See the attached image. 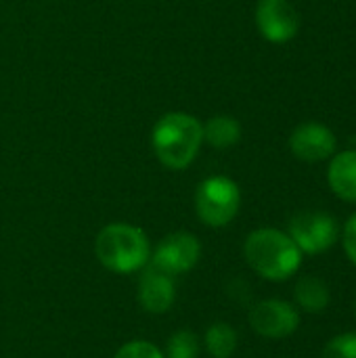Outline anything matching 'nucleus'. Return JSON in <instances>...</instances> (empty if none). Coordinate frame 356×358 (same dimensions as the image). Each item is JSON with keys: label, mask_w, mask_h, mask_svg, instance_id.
<instances>
[{"label": "nucleus", "mask_w": 356, "mask_h": 358, "mask_svg": "<svg viewBox=\"0 0 356 358\" xmlns=\"http://www.w3.org/2000/svg\"><path fill=\"white\" fill-rule=\"evenodd\" d=\"M204 143V124L185 111L164 113L151 130V147L162 166L185 170L193 164Z\"/></svg>", "instance_id": "nucleus-1"}, {"label": "nucleus", "mask_w": 356, "mask_h": 358, "mask_svg": "<svg viewBox=\"0 0 356 358\" xmlns=\"http://www.w3.org/2000/svg\"><path fill=\"white\" fill-rule=\"evenodd\" d=\"M243 254L248 264L266 281H287L302 266V252L294 239L271 227L256 229L248 235Z\"/></svg>", "instance_id": "nucleus-2"}, {"label": "nucleus", "mask_w": 356, "mask_h": 358, "mask_svg": "<svg viewBox=\"0 0 356 358\" xmlns=\"http://www.w3.org/2000/svg\"><path fill=\"white\" fill-rule=\"evenodd\" d=\"M99 262L122 275L145 268L151 260V243L143 229L128 222H111L101 229L94 241Z\"/></svg>", "instance_id": "nucleus-3"}, {"label": "nucleus", "mask_w": 356, "mask_h": 358, "mask_svg": "<svg viewBox=\"0 0 356 358\" xmlns=\"http://www.w3.org/2000/svg\"><path fill=\"white\" fill-rule=\"evenodd\" d=\"M241 208L239 185L229 176H210L195 191V212L199 220L212 229L227 227Z\"/></svg>", "instance_id": "nucleus-4"}, {"label": "nucleus", "mask_w": 356, "mask_h": 358, "mask_svg": "<svg viewBox=\"0 0 356 358\" xmlns=\"http://www.w3.org/2000/svg\"><path fill=\"white\" fill-rule=\"evenodd\" d=\"M287 235L294 239V243L300 248L302 254L317 256V254H325L336 245L340 237V224L327 212L306 210L290 220Z\"/></svg>", "instance_id": "nucleus-5"}, {"label": "nucleus", "mask_w": 356, "mask_h": 358, "mask_svg": "<svg viewBox=\"0 0 356 358\" xmlns=\"http://www.w3.org/2000/svg\"><path fill=\"white\" fill-rule=\"evenodd\" d=\"M201 258V243L193 233L178 231L168 237H164L155 250H151L149 264L176 277L187 271H191Z\"/></svg>", "instance_id": "nucleus-6"}, {"label": "nucleus", "mask_w": 356, "mask_h": 358, "mask_svg": "<svg viewBox=\"0 0 356 358\" xmlns=\"http://www.w3.org/2000/svg\"><path fill=\"white\" fill-rule=\"evenodd\" d=\"M256 27L273 44H285L300 31V13L290 0H258Z\"/></svg>", "instance_id": "nucleus-7"}, {"label": "nucleus", "mask_w": 356, "mask_h": 358, "mask_svg": "<svg viewBox=\"0 0 356 358\" xmlns=\"http://www.w3.org/2000/svg\"><path fill=\"white\" fill-rule=\"evenodd\" d=\"M252 329L269 340H283L298 331L300 313L285 300H262L250 310Z\"/></svg>", "instance_id": "nucleus-8"}, {"label": "nucleus", "mask_w": 356, "mask_h": 358, "mask_svg": "<svg viewBox=\"0 0 356 358\" xmlns=\"http://www.w3.org/2000/svg\"><path fill=\"white\" fill-rule=\"evenodd\" d=\"M338 149L336 134L332 128L319 122H304L294 128L290 134V151L306 162V164H319L325 159H332Z\"/></svg>", "instance_id": "nucleus-9"}, {"label": "nucleus", "mask_w": 356, "mask_h": 358, "mask_svg": "<svg viewBox=\"0 0 356 358\" xmlns=\"http://www.w3.org/2000/svg\"><path fill=\"white\" fill-rule=\"evenodd\" d=\"M176 300L174 277L151 266L138 279V302L151 315H164L172 308Z\"/></svg>", "instance_id": "nucleus-10"}, {"label": "nucleus", "mask_w": 356, "mask_h": 358, "mask_svg": "<svg viewBox=\"0 0 356 358\" xmlns=\"http://www.w3.org/2000/svg\"><path fill=\"white\" fill-rule=\"evenodd\" d=\"M327 182L336 197L356 203V149L334 153L327 168Z\"/></svg>", "instance_id": "nucleus-11"}, {"label": "nucleus", "mask_w": 356, "mask_h": 358, "mask_svg": "<svg viewBox=\"0 0 356 358\" xmlns=\"http://www.w3.org/2000/svg\"><path fill=\"white\" fill-rule=\"evenodd\" d=\"M294 298H296V304L304 313H311V315H321L332 302V294H329L327 283L319 277H313V275L302 277L296 283Z\"/></svg>", "instance_id": "nucleus-12"}, {"label": "nucleus", "mask_w": 356, "mask_h": 358, "mask_svg": "<svg viewBox=\"0 0 356 358\" xmlns=\"http://www.w3.org/2000/svg\"><path fill=\"white\" fill-rule=\"evenodd\" d=\"M204 141L214 149H229L241 141V124L233 115H214L204 124Z\"/></svg>", "instance_id": "nucleus-13"}, {"label": "nucleus", "mask_w": 356, "mask_h": 358, "mask_svg": "<svg viewBox=\"0 0 356 358\" xmlns=\"http://www.w3.org/2000/svg\"><path fill=\"white\" fill-rule=\"evenodd\" d=\"M237 331L229 323H212L206 331V348L214 358H231L237 350Z\"/></svg>", "instance_id": "nucleus-14"}, {"label": "nucleus", "mask_w": 356, "mask_h": 358, "mask_svg": "<svg viewBox=\"0 0 356 358\" xmlns=\"http://www.w3.org/2000/svg\"><path fill=\"white\" fill-rule=\"evenodd\" d=\"M201 342L191 329H180L170 336L166 346V358H199Z\"/></svg>", "instance_id": "nucleus-15"}, {"label": "nucleus", "mask_w": 356, "mask_h": 358, "mask_svg": "<svg viewBox=\"0 0 356 358\" xmlns=\"http://www.w3.org/2000/svg\"><path fill=\"white\" fill-rule=\"evenodd\" d=\"M321 358H356V331H348L329 340Z\"/></svg>", "instance_id": "nucleus-16"}, {"label": "nucleus", "mask_w": 356, "mask_h": 358, "mask_svg": "<svg viewBox=\"0 0 356 358\" xmlns=\"http://www.w3.org/2000/svg\"><path fill=\"white\" fill-rule=\"evenodd\" d=\"M113 358H166L164 352L147 340H132L124 344Z\"/></svg>", "instance_id": "nucleus-17"}, {"label": "nucleus", "mask_w": 356, "mask_h": 358, "mask_svg": "<svg viewBox=\"0 0 356 358\" xmlns=\"http://www.w3.org/2000/svg\"><path fill=\"white\" fill-rule=\"evenodd\" d=\"M342 245H344V252H346L348 260L356 266V212L348 218V222H346V227H344Z\"/></svg>", "instance_id": "nucleus-18"}, {"label": "nucleus", "mask_w": 356, "mask_h": 358, "mask_svg": "<svg viewBox=\"0 0 356 358\" xmlns=\"http://www.w3.org/2000/svg\"><path fill=\"white\" fill-rule=\"evenodd\" d=\"M355 313H356V302H355Z\"/></svg>", "instance_id": "nucleus-19"}]
</instances>
